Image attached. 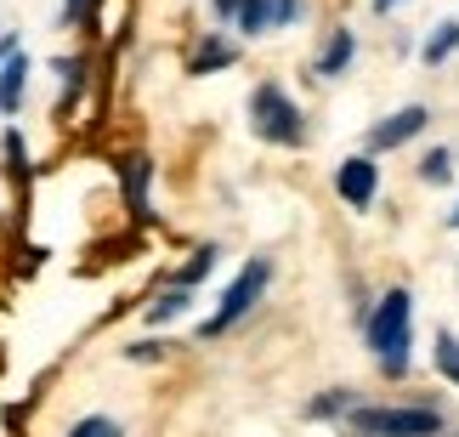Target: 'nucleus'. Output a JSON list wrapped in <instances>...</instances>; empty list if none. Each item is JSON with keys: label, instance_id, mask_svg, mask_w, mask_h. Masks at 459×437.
Instances as JSON below:
<instances>
[{"label": "nucleus", "instance_id": "nucleus-3", "mask_svg": "<svg viewBox=\"0 0 459 437\" xmlns=\"http://www.w3.org/2000/svg\"><path fill=\"white\" fill-rule=\"evenodd\" d=\"M351 437H437L443 409L431 404H380V409H351L346 415Z\"/></svg>", "mask_w": 459, "mask_h": 437}, {"label": "nucleus", "instance_id": "nucleus-15", "mask_svg": "<svg viewBox=\"0 0 459 437\" xmlns=\"http://www.w3.org/2000/svg\"><path fill=\"white\" fill-rule=\"evenodd\" d=\"M431 358H437V375L459 387V336H454V329H437V353Z\"/></svg>", "mask_w": 459, "mask_h": 437}, {"label": "nucleus", "instance_id": "nucleus-11", "mask_svg": "<svg viewBox=\"0 0 459 437\" xmlns=\"http://www.w3.org/2000/svg\"><path fill=\"white\" fill-rule=\"evenodd\" d=\"M23 97H29V51H12V63L0 68V114H17L23 109Z\"/></svg>", "mask_w": 459, "mask_h": 437}, {"label": "nucleus", "instance_id": "nucleus-16", "mask_svg": "<svg viewBox=\"0 0 459 437\" xmlns=\"http://www.w3.org/2000/svg\"><path fill=\"white\" fill-rule=\"evenodd\" d=\"M351 409H358V404H351L346 387H334V392H324V398H312V404H307L312 421H334V415H351Z\"/></svg>", "mask_w": 459, "mask_h": 437}, {"label": "nucleus", "instance_id": "nucleus-9", "mask_svg": "<svg viewBox=\"0 0 459 437\" xmlns=\"http://www.w3.org/2000/svg\"><path fill=\"white\" fill-rule=\"evenodd\" d=\"M119 182H126V211L143 222L148 216V182H153V160L148 153H126L119 160Z\"/></svg>", "mask_w": 459, "mask_h": 437}, {"label": "nucleus", "instance_id": "nucleus-12", "mask_svg": "<svg viewBox=\"0 0 459 437\" xmlns=\"http://www.w3.org/2000/svg\"><path fill=\"white\" fill-rule=\"evenodd\" d=\"M51 74L63 80V97H57V119H68V109L80 102V92H85V74H91V57H57L51 63Z\"/></svg>", "mask_w": 459, "mask_h": 437}, {"label": "nucleus", "instance_id": "nucleus-18", "mask_svg": "<svg viewBox=\"0 0 459 437\" xmlns=\"http://www.w3.org/2000/svg\"><path fill=\"white\" fill-rule=\"evenodd\" d=\"M454 177V153L448 148H431L426 160H420V182H431V188H443Z\"/></svg>", "mask_w": 459, "mask_h": 437}, {"label": "nucleus", "instance_id": "nucleus-5", "mask_svg": "<svg viewBox=\"0 0 459 437\" xmlns=\"http://www.w3.org/2000/svg\"><path fill=\"white\" fill-rule=\"evenodd\" d=\"M216 17H227L238 34H278L290 23H301L307 0H210Z\"/></svg>", "mask_w": 459, "mask_h": 437}, {"label": "nucleus", "instance_id": "nucleus-2", "mask_svg": "<svg viewBox=\"0 0 459 437\" xmlns=\"http://www.w3.org/2000/svg\"><path fill=\"white\" fill-rule=\"evenodd\" d=\"M244 114H250V131L273 148H301L307 143V114L278 80H261L250 92V102H244Z\"/></svg>", "mask_w": 459, "mask_h": 437}, {"label": "nucleus", "instance_id": "nucleus-26", "mask_svg": "<svg viewBox=\"0 0 459 437\" xmlns=\"http://www.w3.org/2000/svg\"><path fill=\"white\" fill-rule=\"evenodd\" d=\"M454 437H459V432H454Z\"/></svg>", "mask_w": 459, "mask_h": 437}, {"label": "nucleus", "instance_id": "nucleus-14", "mask_svg": "<svg viewBox=\"0 0 459 437\" xmlns=\"http://www.w3.org/2000/svg\"><path fill=\"white\" fill-rule=\"evenodd\" d=\"M454 51H459V23H437V34L420 46V57H426V68H437L443 57H454Z\"/></svg>", "mask_w": 459, "mask_h": 437}, {"label": "nucleus", "instance_id": "nucleus-1", "mask_svg": "<svg viewBox=\"0 0 459 437\" xmlns=\"http://www.w3.org/2000/svg\"><path fill=\"white\" fill-rule=\"evenodd\" d=\"M363 336H368V353H375L380 370L392 380H403L409 375V341H414V295L409 290H385L380 307L368 312Z\"/></svg>", "mask_w": 459, "mask_h": 437}, {"label": "nucleus", "instance_id": "nucleus-24", "mask_svg": "<svg viewBox=\"0 0 459 437\" xmlns=\"http://www.w3.org/2000/svg\"><path fill=\"white\" fill-rule=\"evenodd\" d=\"M392 6H403V0H375V12H392Z\"/></svg>", "mask_w": 459, "mask_h": 437}, {"label": "nucleus", "instance_id": "nucleus-20", "mask_svg": "<svg viewBox=\"0 0 459 437\" xmlns=\"http://www.w3.org/2000/svg\"><path fill=\"white\" fill-rule=\"evenodd\" d=\"M68 437H126V432H119V421H108V415H85V421L68 426Z\"/></svg>", "mask_w": 459, "mask_h": 437}, {"label": "nucleus", "instance_id": "nucleus-17", "mask_svg": "<svg viewBox=\"0 0 459 437\" xmlns=\"http://www.w3.org/2000/svg\"><path fill=\"white\" fill-rule=\"evenodd\" d=\"M0 153H6V177H12V182H23V177H29V148H23V131H17V126L6 131Z\"/></svg>", "mask_w": 459, "mask_h": 437}, {"label": "nucleus", "instance_id": "nucleus-8", "mask_svg": "<svg viewBox=\"0 0 459 437\" xmlns=\"http://www.w3.org/2000/svg\"><path fill=\"white\" fill-rule=\"evenodd\" d=\"M351 57H358V34H351V29H329V40L317 46V57H312V74L317 80H341L351 68Z\"/></svg>", "mask_w": 459, "mask_h": 437}, {"label": "nucleus", "instance_id": "nucleus-21", "mask_svg": "<svg viewBox=\"0 0 459 437\" xmlns=\"http://www.w3.org/2000/svg\"><path fill=\"white\" fill-rule=\"evenodd\" d=\"M97 6H102V0H63V23H74V29L97 23Z\"/></svg>", "mask_w": 459, "mask_h": 437}, {"label": "nucleus", "instance_id": "nucleus-22", "mask_svg": "<svg viewBox=\"0 0 459 437\" xmlns=\"http://www.w3.org/2000/svg\"><path fill=\"white\" fill-rule=\"evenodd\" d=\"M126 358H136V363H153V358H165V341H131V346H126Z\"/></svg>", "mask_w": 459, "mask_h": 437}, {"label": "nucleus", "instance_id": "nucleus-13", "mask_svg": "<svg viewBox=\"0 0 459 437\" xmlns=\"http://www.w3.org/2000/svg\"><path fill=\"white\" fill-rule=\"evenodd\" d=\"M187 307H193V290L187 284H170V290H159L153 302H148V324H170V319H182Z\"/></svg>", "mask_w": 459, "mask_h": 437}, {"label": "nucleus", "instance_id": "nucleus-23", "mask_svg": "<svg viewBox=\"0 0 459 437\" xmlns=\"http://www.w3.org/2000/svg\"><path fill=\"white\" fill-rule=\"evenodd\" d=\"M12 51H17V34H0V68L12 63Z\"/></svg>", "mask_w": 459, "mask_h": 437}, {"label": "nucleus", "instance_id": "nucleus-10", "mask_svg": "<svg viewBox=\"0 0 459 437\" xmlns=\"http://www.w3.org/2000/svg\"><path fill=\"white\" fill-rule=\"evenodd\" d=\"M233 63H238V46L221 40L216 29H204V40L193 46V57H187V74H216V68H233Z\"/></svg>", "mask_w": 459, "mask_h": 437}, {"label": "nucleus", "instance_id": "nucleus-7", "mask_svg": "<svg viewBox=\"0 0 459 437\" xmlns=\"http://www.w3.org/2000/svg\"><path fill=\"white\" fill-rule=\"evenodd\" d=\"M426 126H431V109H426V102H409V109H397L392 119H380V126L368 131V153H385V148L414 143Z\"/></svg>", "mask_w": 459, "mask_h": 437}, {"label": "nucleus", "instance_id": "nucleus-6", "mask_svg": "<svg viewBox=\"0 0 459 437\" xmlns=\"http://www.w3.org/2000/svg\"><path fill=\"white\" fill-rule=\"evenodd\" d=\"M334 194H341L351 211H368L380 194V165L368 160V153H351V160H341V170H334Z\"/></svg>", "mask_w": 459, "mask_h": 437}, {"label": "nucleus", "instance_id": "nucleus-25", "mask_svg": "<svg viewBox=\"0 0 459 437\" xmlns=\"http://www.w3.org/2000/svg\"><path fill=\"white\" fill-rule=\"evenodd\" d=\"M448 227H459V205H454V211H448Z\"/></svg>", "mask_w": 459, "mask_h": 437}, {"label": "nucleus", "instance_id": "nucleus-4", "mask_svg": "<svg viewBox=\"0 0 459 437\" xmlns=\"http://www.w3.org/2000/svg\"><path fill=\"white\" fill-rule=\"evenodd\" d=\"M267 284H273V261H267V256H250V261L238 267V278L227 284L221 307L204 319V329H199V336H210V341H216V336H227V329H233V324L244 319V312H250V307L261 302V295H267Z\"/></svg>", "mask_w": 459, "mask_h": 437}, {"label": "nucleus", "instance_id": "nucleus-19", "mask_svg": "<svg viewBox=\"0 0 459 437\" xmlns=\"http://www.w3.org/2000/svg\"><path fill=\"white\" fill-rule=\"evenodd\" d=\"M210 273H216V244H204V250H193V261H187V267L182 273H176V284H199V278H210Z\"/></svg>", "mask_w": 459, "mask_h": 437}]
</instances>
